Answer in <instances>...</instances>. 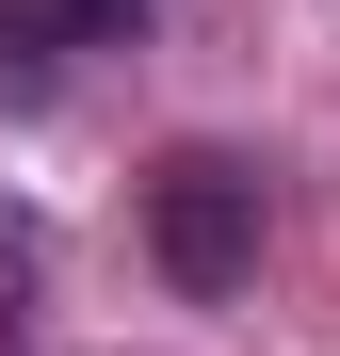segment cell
Here are the masks:
<instances>
[{"mask_svg": "<svg viewBox=\"0 0 340 356\" xmlns=\"http://www.w3.org/2000/svg\"><path fill=\"white\" fill-rule=\"evenodd\" d=\"M146 0H0V65H65V49H113Z\"/></svg>", "mask_w": 340, "mask_h": 356, "instance_id": "cell-2", "label": "cell"}, {"mask_svg": "<svg viewBox=\"0 0 340 356\" xmlns=\"http://www.w3.org/2000/svg\"><path fill=\"white\" fill-rule=\"evenodd\" d=\"M146 259L195 291V308H227V291L259 275V162H227V146H179L146 178Z\"/></svg>", "mask_w": 340, "mask_h": 356, "instance_id": "cell-1", "label": "cell"}, {"mask_svg": "<svg viewBox=\"0 0 340 356\" xmlns=\"http://www.w3.org/2000/svg\"><path fill=\"white\" fill-rule=\"evenodd\" d=\"M17 291H33V227H0V324H33Z\"/></svg>", "mask_w": 340, "mask_h": 356, "instance_id": "cell-3", "label": "cell"}]
</instances>
